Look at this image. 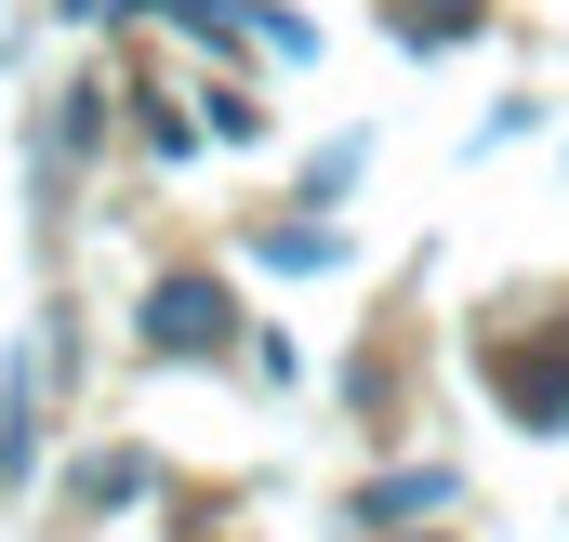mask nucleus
<instances>
[{
    "instance_id": "2",
    "label": "nucleus",
    "mask_w": 569,
    "mask_h": 542,
    "mask_svg": "<svg viewBox=\"0 0 569 542\" xmlns=\"http://www.w3.org/2000/svg\"><path fill=\"white\" fill-rule=\"evenodd\" d=\"M199 331H226V304L186 278V291H159V344H199Z\"/></svg>"
},
{
    "instance_id": "1",
    "label": "nucleus",
    "mask_w": 569,
    "mask_h": 542,
    "mask_svg": "<svg viewBox=\"0 0 569 542\" xmlns=\"http://www.w3.org/2000/svg\"><path fill=\"white\" fill-rule=\"evenodd\" d=\"M503 398L530 410L543 436H569V331L557 344H503Z\"/></svg>"
}]
</instances>
